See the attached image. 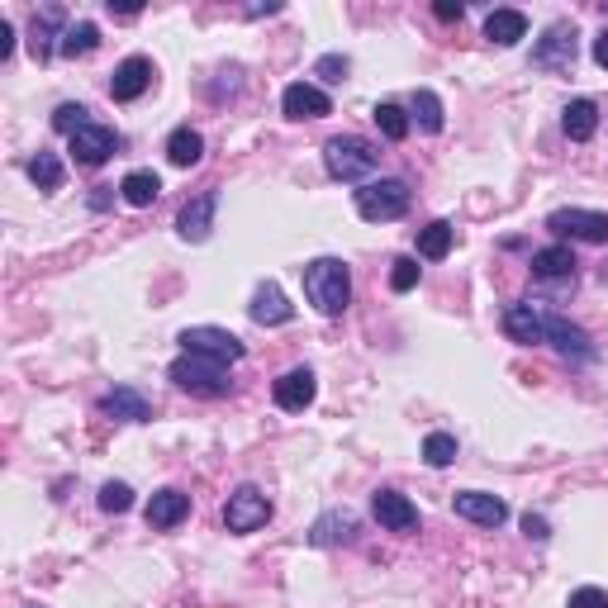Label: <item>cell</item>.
Returning a JSON list of instances; mask_svg holds the SVG:
<instances>
[{
    "instance_id": "11",
    "label": "cell",
    "mask_w": 608,
    "mask_h": 608,
    "mask_svg": "<svg viewBox=\"0 0 608 608\" xmlns=\"http://www.w3.org/2000/svg\"><path fill=\"white\" fill-rule=\"evenodd\" d=\"M114 148H120V134H114L110 124H96V120H90L82 134H72V158H76V166H100V162H110Z\"/></svg>"
},
{
    "instance_id": "33",
    "label": "cell",
    "mask_w": 608,
    "mask_h": 608,
    "mask_svg": "<svg viewBox=\"0 0 608 608\" xmlns=\"http://www.w3.org/2000/svg\"><path fill=\"white\" fill-rule=\"evenodd\" d=\"M29 181L38 190H58L62 186V162L53 158V152H38V158H29Z\"/></svg>"
},
{
    "instance_id": "17",
    "label": "cell",
    "mask_w": 608,
    "mask_h": 608,
    "mask_svg": "<svg viewBox=\"0 0 608 608\" xmlns=\"http://www.w3.org/2000/svg\"><path fill=\"white\" fill-rule=\"evenodd\" d=\"M547 343H551L561 357L580 361V367L599 357V352H594V343H590V333H585V328H575V323H566L561 314H551V319H547Z\"/></svg>"
},
{
    "instance_id": "42",
    "label": "cell",
    "mask_w": 608,
    "mask_h": 608,
    "mask_svg": "<svg viewBox=\"0 0 608 608\" xmlns=\"http://www.w3.org/2000/svg\"><path fill=\"white\" fill-rule=\"evenodd\" d=\"M594 62H599V67L608 72V29H604L599 38H594Z\"/></svg>"
},
{
    "instance_id": "35",
    "label": "cell",
    "mask_w": 608,
    "mask_h": 608,
    "mask_svg": "<svg viewBox=\"0 0 608 608\" xmlns=\"http://www.w3.org/2000/svg\"><path fill=\"white\" fill-rule=\"evenodd\" d=\"M100 509H106V513H128V509H134V489H128L124 481L100 485Z\"/></svg>"
},
{
    "instance_id": "18",
    "label": "cell",
    "mask_w": 608,
    "mask_h": 608,
    "mask_svg": "<svg viewBox=\"0 0 608 608\" xmlns=\"http://www.w3.org/2000/svg\"><path fill=\"white\" fill-rule=\"evenodd\" d=\"M100 413H106V419H114V423H148L152 419V405L134 390V385H114V390L100 399Z\"/></svg>"
},
{
    "instance_id": "8",
    "label": "cell",
    "mask_w": 608,
    "mask_h": 608,
    "mask_svg": "<svg viewBox=\"0 0 608 608\" xmlns=\"http://www.w3.org/2000/svg\"><path fill=\"white\" fill-rule=\"evenodd\" d=\"M533 67L542 72H571L575 67V29L571 24H551L533 48Z\"/></svg>"
},
{
    "instance_id": "37",
    "label": "cell",
    "mask_w": 608,
    "mask_h": 608,
    "mask_svg": "<svg viewBox=\"0 0 608 608\" xmlns=\"http://www.w3.org/2000/svg\"><path fill=\"white\" fill-rule=\"evenodd\" d=\"M566 608H608V590H599V585H580L571 599H566Z\"/></svg>"
},
{
    "instance_id": "31",
    "label": "cell",
    "mask_w": 608,
    "mask_h": 608,
    "mask_svg": "<svg viewBox=\"0 0 608 608\" xmlns=\"http://www.w3.org/2000/svg\"><path fill=\"white\" fill-rule=\"evenodd\" d=\"M371 120L381 124V134L390 138V144H405V138H409V114L399 110V106H390V100H385V106H376V114H371Z\"/></svg>"
},
{
    "instance_id": "14",
    "label": "cell",
    "mask_w": 608,
    "mask_h": 608,
    "mask_svg": "<svg viewBox=\"0 0 608 608\" xmlns=\"http://www.w3.org/2000/svg\"><path fill=\"white\" fill-rule=\"evenodd\" d=\"M271 395H276V405L286 413H305L309 405H314V395H319V381H314V371L309 367H295V371H286V376L271 385Z\"/></svg>"
},
{
    "instance_id": "30",
    "label": "cell",
    "mask_w": 608,
    "mask_h": 608,
    "mask_svg": "<svg viewBox=\"0 0 608 608\" xmlns=\"http://www.w3.org/2000/svg\"><path fill=\"white\" fill-rule=\"evenodd\" d=\"M413 120H419L423 134H443V124H447L443 100H437L433 90H413Z\"/></svg>"
},
{
    "instance_id": "2",
    "label": "cell",
    "mask_w": 608,
    "mask_h": 608,
    "mask_svg": "<svg viewBox=\"0 0 608 608\" xmlns=\"http://www.w3.org/2000/svg\"><path fill=\"white\" fill-rule=\"evenodd\" d=\"M323 166H328L333 181H361L367 186V176L381 166V148L361 134H338L323 144Z\"/></svg>"
},
{
    "instance_id": "23",
    "label": "cell",
    "mask_w": 608,
    "mask_h": 608,
    "mask_svg": "<svg viewBox=\"0 0 608 608\" xmlns=\"http://www.w3.org/2000/svg\"><path fill=\"white\" fill-rule=\"evenodd\" d=\"M533 276L537 281H566V286H575V252L561 248V243H551V248H537L533 252Z\"/></svg>"
},
{
    "instance_id": "1",
    "label": "cell",
    "mask_w": 608,
    "mask_h": 608,
    "mask_svg": "<svg viewBox=\"0 0 608 608\" xmlns=\"http://www.w3.org/2000/svg\"><path fill=\"white\" fill-rule=\"evenodd\" d=\"M305 295L319 314L338 319L352 305V271H347V262H338V257H314L305 266Z\"/></svg>"
},
{
    "instance_id": "5",
    "label": "cell",
    "mask_w": 608,
    "mask_h": 608,
    "mask_svg": "<svg viewBox=\"0 0 608 608\" xmlns=\"http://www.w3.org/2000/svg\"><path fill=\"white\" fill-rule=\"evenodd\" d=\"M181 347L186 357H204V361H219V367H233V361L248 357L243 338H233L228 328H214V323H196V328H181Z\"/></svg>"
},
{
    "instance_id": "15",
    "label": "cell",
    "mask_w": 608,
    "mask_h": 608,
    "mask_svg": "<svg viewBox=\"0 0 608 608\" xmlns=\"http://www.w3.org/2000/svg\"><path fill=\"white\" fill-rule=\"evenodd\" d=\"M248 314H252V323H262V328H281V323L295 319V305L286 300V295H281L276 281H262V286L252 290Z\"/></svg>"
},
{
    "instance_id": "9",
    "label": "cell",
    "mask_w": 608,
    "mask_h": 608,
    "mask_svg": "<svg viewBox=\"0 0 608 608\" xmlns=\"http://www.w3.org/2000/svg\"><path fill=\"white\" fill-rule=\"evenodd\" d=\"M547 319H551V309H542V305H509L504 309V333L519 347H537V343H547Z\"/></svg>"
},
{
    "instance_id": "39",
    "label": "cell",
    "mask_w": 608,
    "mask_h": 608,
    "mask_svg": "<svg viewBox=\"0 0 608 608\" xmlns=\"http://www.w3.org/2000/svg\"><path fill=\"white\" fill-rule=\"evenodd\" d=\"M523 533L533 537V542H547L551 528H547V519H542V513H523Z\"/></svg>"
},
{
    "instance_id": "21",
    "label": "cell",
    "mask_w": 608,
    "mask_h": 608,
    "mask_svg": "<svg viewBox=\"0 0 608 608\" xmlns=\"http://www.w3.org/2000/svg\"><path fill=\"white\" fill-rule=\"evenodd\" d=\"M352 537H357L352 509H328L314 519V528H309V547H338V542H352Z\"/></svg>"
},
{
    "instance_id": "3",
    "label": "cell",
    "mask_w": 608,
    "mask_h": 608,
    "mask_svg": "<svg viewBox=\"0 0 608 608\" xmlns=\"http://www.w3.org/2000/svg\"><path fill=\"white\" fill-rule=\"evenodd\" d=\"M409 181L399 176H381V181H367V186L357 190V214L371 219V224H390V219H405L409 214Z\"/></svg>"
},
{
    "instance_id": "10",
    "label": "cell",
    "mask_w": 608,
    "mask_h": 608,
    "mask_svg": "<svg viewBox=\"0 0 608 608\" xmlns=\"http://www.w3.org/2000/svg\"><path fill=\"white\" fill-rule=\"evenodd\" d=\"M371 513H376V523L385 533H419V509L399 489H376L371 495Z\"/></svg>"
},
{
    "instance_id": "29",
    "label": "cell",
    "mask_w": 608,
    "mask_h": 608,
    "mask_svg": "<svg viewBox=\"0 0 608 608\" xmlns=\"http://www.w3.org/2000/svg\"><path fill=\"white\" fill-rule=\"evenodd\" d=\"M96 48H100V29L90 20L67 24V34L58 38V53L62 58H86V53H96Z\"/></svg>"
},
{
    "instance_id": "20",
    "label": "cell",
    "mask_w": 608,
    "mask_h": 608,
    "mask_svg": "<svg viewBox=\"0 0 608 608\" xmlns=\"http://www.w3.org/2000/svg\"><path fill=\"white\" fill-rule=\"evenodd\" d=\"M144 519L148 528H176V523H186L190 519V495L186 489H158V495L148 499V509H144Z\"/></svg>"
},
{
    "instance_id": "12",
    "label": "cell",
    "mask_w": 608,
    "mask_h": 608,
    "mask_svg": "<svg viewBox=\"0 0 608 608\" xmlns=\"http://www.w3.org/2000/svg\"><path fill=\"white\" fill-rule=\"evenodd\" d=\"M214 214H219V190L210 186V190H200V196L176 214V233L186 243H204L214 233Z\"/></svg>"
},
{
    "instance_id": "16",
    "label": "cell",
    "mask_w": 608,
    "mask_h": 608,
    "mask_svg": "<svg viewBox=\"0 0 608 608\" xmlns=\"http://www.w3.org/2000/svg\"><path fill=\"white\" fill-rule=\"evenodd\" d=\"M451 509H457L461 519L481 523V528H499L504 519H509V504L495 499V495H485V489H461V495L451 499Z\"/></svg>"
},
{
    "instance_id": "25",
    "label": "cell",
    "mask_w": 608,
    "mask_h": 608,
    "mask_svg": "<svg viewBox=\"0 0 608 608\" xmlns=\"http://www.w3.org/2000/svg\"><path fill=\"white\" fill-rule=\"evenodd\" d=\"M485 38L499 48H513L519 38H528V15L523 10H489L485 15Z\"/></svg>"
},
{
    "instance_id": "4",
    "label": "cell",
    "mask_w": 608,
    "mask_h": 608,
    "mask_svg": "<svg viewBox=\"0 0 608 608\" xmlns=\"http://www.w3.org/2000/svg\"><path fill=\"white\" fill-rule=\"evenodd\" d=\"M166 376H172L176 390L200 395V399H224L233 390L228 367H219V361H204V357H176Z\"/></svg>"
},
{
    "instance_id": "19",
    "label": "cell",
    "mask_w": 608,
    "mask_h": 608,
    "mask_svg": "<svg viewBox=\"0 0 608 608\" xmlns=\"http://www.w3.org/2000/svg\"><path fill=\"white\" fill-rule=\"evenodd\" d=\"M152 86V62L148 58H124L120 67H114V76H110V96L114 100H138L144 90Z\"/></svg>"
},
{
    "instance_id": "36",
    "label": "cell",
    "mask_w": 608,
    "mask_h": 608,
    "mask_svg": "<svg viewBox=\"0 0 608 608\" xmlns=\"http://www.w3.org/2000/svg\"><path fill=\"white\" fill-rule=\"evenodd\" d=\"M86 114H90L86 106H72V100H67V106H58V110H53V128H58V134H67V138H72V134H82V128L90 124Z\"/></svg>"
},
{
    "instance_id": "24",
    "label": "cell",
    "mask_w": 608,
    "mask_h": 608,
    "mask_svg": "<svg viewBox=\"0 0 608 608\" xmlns=\"http://www.w3.org/2000/svg\"><path fill=\"white\" fill-rule=\"evenodd\" d=\"M561 128H566V138H571V144H590L594 138V128H599V106H594V100H571V106L561 110Z\"/></svg>"
},
{
    "instance_id": "7",
    "label": "cell",
    "mask_w": 608,
    "mask_h": 608,
    "mask_svg": "<svg viewBox=\"0 0 608 608\" xmlns=\"http://www.w3.org/2000/svg\"><path fill=\"white\" fill-rule=\"evenodd\" d=\"M547 228L571 243H608V214L599 210H556L547 214Z\"/></svg>"
},
{
    "instance_id": "38",
    "label": "cell",
    "mask_w": 608,
    "mask_h": 608,
    "mask_svg": "<svg viewBox=\"0 0 608 608\" xmlns=\"http://www.w3.org/2000/svg\"><path fill=\"white\" fill-rule=\"evenodd\" d=\"M314 76H323V82H347V58L343 53H328V58H319V67H314Z\"/></svg>"
},
{
    "instance_id": "40",
    "label": "cell",
    "mask_w": 608,
    "mask_h": 608,
    "mask_svg": "<svg viewBox=\"0 0 608 608\" xmlns=\"http://www.w3.org/2000/svg\"><path fill=\"white\" fill-rule=\"evenodd\" d=\"M10 53H15V24L0 20V58H10Z\"/></svg>"
},
{
    "instance_id": "41",
    "label": "cell",
    "mask_w": 608,
    "mask_h": 608,
    "mask_svg": "<svg viewBox=\"0 0 608 608\" xmlns=\"http://www.w3.org/2000/svg\"><path fill=\"white\" fill-rule=\"evenodd\" d=\"M461 15H466V5H451V0H437V20H447V24H451V20H461Z\"/></svg>"
},
{
    "instance_id": "22",
    "label": "cell",
    "mask_w": 608,
    "mask_h": 608,
    "mask_svg": "<svg viewBox=\"0 0 608 608\" xmlns=\"http://www.w3.org/2000/svg\"><path fill=\"white\" fill-rule=\"evenodd\" d=\"M53 34H67V15H62V5H44L29 24V53L38 62L53 58Z\"/></svg>"
},
{
    "instance_id": "6",
    "label": "cell",
    "mask_w": 608,
    "mask_h": 608,
    "mask_svg": "<svg viewBox=\"0 0 608 608\" xmlns=\"http://www.w3.org/2000/svg\"><path fill=\"white\" fill-rule=\"evenodd\" d=\"M224 523L228 533H257V528L271 523V499L257 485H238L224 504Z\"/></svg>"
},
{
    "instance_id": "28",
    "label": "cell",
    "mask_w": 608,
    "mask_h": 608,
    "mask_svg": "<svg viewBox=\"0 0 608 608\" xmlns=\"http://www.w3.org/2000/svg\"><path fill=\"white\" fill-rule=\"evenodd\" d=\"M451 243H457V228L447 219H433L429 228H419V257H429V262H443L451 252Z\"/></svg>"
},
{
    "instance_id": "26",
    "label": "cell",
    "mask_w": 608,
    "mask_h": 608,
    "mask_svg": "<svg viewBox=\"0 0 608 608\" xmlns=\"http://www.w3.org/2000/svg\"><path fill=\"white\" fill-rule=\"evenodd\" d=\"M200 158H204L200 128H190V124L172 128V138H166V162H172V166H196Z\"/></svg>"
},
{
    "instance_id": "27",
    "label": "cell",
    "mask_w": 608,
    "mask_h": 608,
    "mask_svg": "<svg viewBox=\"0 0 608 608\" xmlns=\"http://www.w3.org/2000/svg\"><path fill=\"white\" fill-rule=\"evenodd\" d=\"M120 196L134 204V210H148V204L162 196V176H158V172H128V176L120 181Z\"/></svg>"
},
{
    "instance_id": "32",
    "label": "cell",
    "mask_w": 608,
    "mask_h": 608,
    "mask_svg": "<svg viewBox=\"0 0 608 608\" xmlns=\"http://www.w3.org/2000/svg\"><path fill=\"white\" fill-rule=\"evenodd\" d=\"M423 461H429L433 471L451 466V461H457V437H451V433H429V437H423Z\"/></svg>"
},
{
    "instance_id": "34",
    "label": "cell",
    "mask_w": 608,
    "mask_h": 608,
    "mask_svg": "<svg viewBox=\"0 0 608 608\" xmlns=\"http://www.w3.org/2000/svg\"><path fill=\"white\" fill-rule=\"evenodd\" d=\"M413 286H419V257H395L390 262V290L405 295Z\"/></svg>"
},
{
    "instance_id": "13",
    "label": "cell",
    "mask_w": 608,
    "mask_h": 608,
    "mask_svg": "<svg viewBox=\"0 0 608 608\" xmlns=\"http://www.w3.org/2000/svg\"><path fill=\"white\" fill-rule=\"evenodd\" d=\"M281 110H286V120H323V114H333V100L314 82H290L281 96Z\"/></svg>"
}]
</instances>
